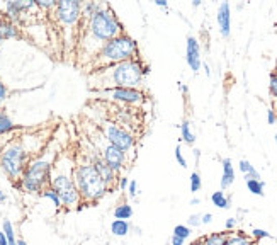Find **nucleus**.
<instances>
[{
  "label": "nucleus",
  "instance_id": "1",
  "mask_svg": "<svg viewBox=\"0 0 277 245\" xmlns=\"http://www.w3.org/2000/svg\"><path fill=\"white\" fill-rule=\"evenodd\" d=\"M80 22L83 27L80 31V50L87 63L96 57V53L107 41L114 39L116 36L124 32L123 24L107 4H102V7L92 17H82Z\"/></svg>",
  "mask_w": 277,
  "mask_h": 245
},
{
  "label": "nucleus",
  "instance_id": "2",
  "mask_svg": "<svg viewBox=\"0 0 277 245\" xmlns=\"http://www.w3.org/2000/svg\"><path fill=\"white\" fill-rule=\"evenodd\" d=\"M145 75H147V68H145L142 60L138 58L92 72L88 75V84H90V89L94 92L119 89V87L140 89V85H143Z\"/></svg>",
  "mask_w": 277,
  "mask_h": 245
},
{
  "label": "nucleus",
  "instance_id": "3",
  "mask_svg": "<svg viewBox=\"0 0 277 245\" xmlns=\"http://www.w3.org/2000/svg\"><path fill=\"white\" fill-rule=\"evenodd\" d=\"M138 58H140L138 43H136L129 34L123 32V34L116 36L114 39L107 41V43L99 50L96 57L88 62L87 72L92 73L96 70H101V68L111 67V65L129 62V60H138Z\"/></svg>",
  "mask_w": 277,
  "mask_h": 245
},
{
  "label": "nucleus",
  "instance_id": "4",
  "mask_svg": "<svg viewBox=\"0 0 277 245\" xmlns=\"http://www.w3.org/2000/svg\"><path fill=\"white\" fill-rule=\"evenodd\" d=\"M72 177L83 205H97L109 192V187L104 182V179L99 175L97 169L88 160L75 165L72 170Z\"/></svg>",
  "mask_w": 277,
  "mask_h": 245
},
{
  "label": "nucleus",
  "instance_id": "5",
  "mask_svg": "<svg viewBox=\"0 0 277 245\" xmlns=\"http://www.w3.org/2000/svg\"><path fill=\"white\" fill-rule=\"evenodd\" d=\"M53 165L55 160L48 155L29 160L19 179V187L29 194H41L46 187H50Z\"/></svg>",
  "mask_w": 277,
  "mask_h": 245
},
{
  "label": "nucleus",
  "instance_id": "6",
  "mask_svg": "<svg viewBox=\"0 0 277 245\" xmlns=\"http://www.w3.org/2000/svg\"><path fill=\"white\" fill-rule=\"evenodd\" d=\"M29 160V152L24 146V143L12 141L0 154V167L11 181H17V179H21Z\"/></svg>",
  "mask_w": 277,
  "mask_h": 245
},
{
  "label": "nucleus",
  "instance_id": "7",
  "mask_svg": "<svg viewBox=\"0 0 277 245\" xmlns=\"http://www.w3.org/2000/svg\"><path fill=\"white\" fill-rule=\"evenodd\" d=\"M72 170H70V172H63V170H60L56 165H53V170H51V181H50V187L55 189L60 198V201H62V206L67 208V210H73V208L80 206V203H82L80 194H78L77 186H75V182H73Z\"/></svg>",
  "mask_w": 277,
  "mask_h": 245
},
{
  "label": "nucleus",
  "instance_id": "8",
  "mask_svg": "<svg viewBox=\"0 0 277 245\" xmlns=\"http://www.w3.org/2000/svg\"><path fill=\"white\" fill-rule=\"evenodd\" d=\"M96 145H97V154L101 155V159L104 160L116 174L123 172L126 167V162H128V154H124L123 150H119L117 146L107 141L106 136L102 135L101 131H99Z\"/></svg>",
  "mask_w": 277,
  "mask_h": 245
},
{
  "label": "nucleus",
  "instance_id": "9",
  "mask_svg": "<svg viewBox=\"0 0 277 245\" xmlns=\"http://www.w3.org/2000/svg\"><path fill=\"white\" fill-rule=\"evenodd\" d=\"M99 131L106 136V140L117 146L119 150H123L124 154H128L129 150L134 149V136L131 135L128 129L111 121H101L99 124Z\"/></svg>",
  "mask_w": 277,
  "mask_h": 245
},
{
  "label": "nucleus",
  "instance_id": "10",
  "mask_svg": "<svg viewBox=\"0 0 277 245\" xmlns=\"http://www.w3.org/2000/svg\"><path fill=\"white\" fill-rule=\"evenodd\" d=\"M99 99H107L112 103H123V104H131L138 106L143 104L147 101V95L142 89H131V87H119V89H107L96 92Z\"/></svg>",
  "mask_w": 277,
  "mask_h": 245
},
{
  "label": "nucleus",
  "instance_id": "11",
  "mask_svg": "<svg viewBox=\"0 0 277 245\" xmlns=\"http://www.w3.org/2000/svg\"><path fill=\"white\" fill-rule=\"evenodd\" d=\"M55 16L63 26H75L82 19V2L77 0H60L56 2Z\"/></svg>",
  "mask_w": 277,
  "mask_h": 245
},
{
  "label": "nucleus",
  "instance_id": "12",
  "mask_svg": "<svg viewBox=\"0 0 277 245\" xmlns=\"http://www.w3.org/2000/svg\"><path fill=\"white\" fill-rule=\"evenodd\" d=\"M88 162H90L94 167L97 169L99 175H101V177L104 179V182L107 184V187H109V192H111L112 189H114L116 184H117V174L109 167V165L106 164L104 160L101 159V155L97 154V150L94 152L92 155H88Z\"/></svg>",
  "mask_w": 277,
  "mask_h": 245
},
{
  "label": "nucleus",
  "instance_id": "13",
  "mask_svg": "<svg viewBox=\"0 0 277 245\" xmlns=\"http://www.w3.org/2000/svg\"><path fill=\"white\" fill-rule=\"evenodd\" d=\"M186 62L194 73L203 68V58H201V44L194 36H187L186 43Z\"/></svg>",
  "mask_w": 277,
  "mask_h": 245
},
{
  "label": "nucleus",
  "instance_id": "14",
  "mask_svg": "<svg viewBox=\"0 0 277 245\" xmlns=\"http://www.w3.org/2000/svg\"><path fill=\"white\" fill-rule=\"evenodd\" d=\"M218 26H219V32H221L223 38H229L232 34V7H229L228 2H221L218 7Z\"/></svg>",
  "mask_w": 277,
  "mask_h": 245
},
{
  "label": "nucleus",
  "instance_id": "15",
  "mask_svg": "<svg viewBox=\"0 0 277 245\" xmlns=\"http://www.w3.org/2000/svg\"><path fill=\"white\" fill-rule=\"evenodd\" d=\"M36 7V2L34 0H31V2H7L6 4V12H7V17L9 21H16L19 19V16H22L26 11H29V9Z\"/></svg>",
  "mask_w": 277,
  "mask_h": 245
},
{
  "label": "nucleus",
  "instance_id": "16",
  "mask_svg": "<svg viewBox=\"0 0 277 245\" xmlns=\"http://www.w3.org/2000/svg\"><path fill=\"white\" fill-rule=\"evenodd\" d=\"M223 165V175H221V191L232 187L235 182V167L232 164V159H223L221 160Z\"/></svg>",
  "mask_w": 277,
  "mask_h": 245
},
{
  "label": "nucleus",
  "instance_id": "17",
  "mask_svg": "<svg viewBox=\"0 0 277 245\" xmlns=\"http://www.w3.org/2000/svg\"><path fill=\"white\" fill-rule=\"evenodd\" d=\"M133 215H134V210H133V206H131L128 201L119 203V205L114 208V218L116 220L128 221V220L133 218Z\"/></svg>",
  "mask_w": 277,
  "mask_h": 245
},
{
  "label": "nucleus",
  "instance_id": "18",
  "mask_svg": "<svg viewBox=\"0 0 277 245\" xmlns=\"http://www.w3.org/2000/svg\"><path fill=\"white\" fill-rule=\"evenodd\" d=\"M211 203H213V206L219 208V210H228V208H232V198L226 196L221 189L211 194Z\"/></svg>",
  "mask_w": 277,
  "mask_h": 245
},
{
  "label": "nucleus",
  "instance_id": "19",
  "mask_svg": "<svg viewBox=\"0 0 277 245\" xmlns=\"http://www.w3.org/2000/svg\"><path fill=\"white\" fill-rule=\"evenodd\" d=\"M0 34H2V39H14L19 36V29L12 21L2 19L0 21Z\"/></svg>",
  "mask_w": 277,
  "mask_h": 245
},
{
  "label": "nucleus",
  "instance_id": "20",
  "mask_svg": "<svg viewBox=\"0 0 277 245\" xmlns=\"http://www.w3.org/2000/svg\"><path fill=\"white\" fill-rule=\"evenodd\" d=\"M131 223L129 221H124V220H112L111 223V233L114 237H126L129 232H131Z\"/></svg>",
  "mask_w": 277,
  "mask_h": 245
},
{
  "label": "nucleus",
  "instance_id": "21",
  "mask_svg": "<svg viewBox=\"0 0 277 245\" xmlns=\"http://www.w3.org/2000/svg\"><path fill=\"white\" fill-rule=\"evenodd\" d=\"M255 242L252 240V237H248L243 232H237L233 235H226V242L224 245H253Z\"/></svg>",
  "mask_w": 277,
  "mask_h": 245
},
{
  "label": "nucleus",
  "instance_id": "22",
  "mask_svg": "<svg viewBox=\"0 0 277 245\" xmlns=\"http://www.w3.org/2000/svg\"><path fill=\"white\" fill-rule=\"evenodd\" d=\"M238 167H240V172H242L243 175H245V181H247V179H257V181H260L259 170L253 167V165H252L248 160L242 159V160H240V164H238Z\"/></svg>",
  "mask_w": 277,
  "mask_h": 245
},
{
  "label": "nucleus",
  "instance_id": "23",
  "mask_svg": "<svg viewBox=\"0 0 277 245\" xmlns=\"http://www.w3.org/2000/svg\"><path fill=\"white\" fill-rule=\"evenodd\" d=\"M224 242H226V233H221V232L208 233L201 238V243L203 245H224Z\"/></svg>",
  "mask_w": 277,
  "mask_h": 245
},
{
  "label": "nucleus",
  "instance_id": "24",
  "mask_svg": "<svg viewBox=\"0 0 277 245\" xmlns=\"http://www.w3.org/2000/svg\"><path fill=\"white\" fill-rule=\"evenodd\" d=\"M180 136H182V141L187 143V145H194L196 143V135L192 133L191 123L187 121V119L180 124Z\"/></svg>",
  "mask_w": 277,
  "mask_h": 245
},
{
  "label": "nucleus",
  "instance_id": "25",
  "mask_svg": "<svg viewBox=\"0 0 277 245\" xmlns=\"http://www.w3.org/2000/svg\"><path fill=\"white\" fill-rule=\"evenodd\" d=\"M2 232L6 235L9 245H17V238H16V230H14V225L11 220H4L2 221Z\"/></svg>",
  "mask_w": 277,
  "mask_h": 245
},
{
  "label": "nucleus",
  "instance_id": "26",
  "mask_svg": "<svg viewBox=\"0 0 277 245\" xmlns=\"http://www.w3.org/2000/svg\"><path fill=\"white\" fill-rule=\"evenodd\" d=\"M247 189L250 191L253 196H264V189H265V182L257 181V179H247Z\"/></svg>",
  "mask_w": 277,
  "mask_h": 245
},
{
  "label": "nucleus",
  "instance_id": "27",
  "mask_svg": "<svg viewBox=\"0 0 277 245\" xmlns=\"http://www.w3.org/2000/svg\"><path fill=\"white\" fill-rule=\"evenodd\" d=\"M17 129V126L14 124V121L9 118V114L0 113V135H7V133Z\"/></svg>",
  "mask_w": 277,
  "mask_h": 245
},
{
  "label": "nucleus",
  "instance_id": "28",
  "mask_svg": "<svg viewBox=\"0 0 277 245\" xmlns=\"http://www.w3.org/2000/svg\"><path fill=\"white\" fill-rule=\"evenodd\" d=\"M41 196L46 198V200H50L51 203H53V206L56 208V210H60V208H63V206H62V201H60V198H58V194H56L55 189L46 187L44 191L41 192Z\"/></svg>",
  "mask_w": 277,
  "mask_h": 245
},
{
  "label": "nucleus",
  "instance_id": "29",
  "mask_svg": "<svg viewBox=\"0 0 277 245\" xmlns=\"http://www.w3.org/2000/svg\"><path fill=\"white\" fill-rule=\"evenodd\" d=\"M191 233H192V228H189L187 225H175V226H173V232H172L173 237H179L182 240L189 238Z\"/></svg>",
  "mask_w": 277,
  "mask_h": 245
},
{
  "label": "nucleus",
  "instance_id": "30",
  "mask_svg": "<svg viewBox=\"0 0 277 245\" xmlns=\"http://www.w3.org/2000/svg\"><path fill=\"white\" fill-rule=\"evenodd\" d=\"M203 187V179H201L199 172H192L191 174V191L192 192H199Z\"/></svg>",
  "mask_w": 277,
  "mask_h": 245
},
{
  "label": "nucleus",
  "instance_id": "31",
  "mask_svg": "<svg viewBox=\"0 0 277 245\" xmlns=\"http://www.w3.org/2000/svg\"><path fill=\"white\" fill-rule=\"evenodd\" d=\"M264 238H270V233L267 230H262V228H253L252 230V240L253 242H259V240H264Z\"/></svg>",
  "mask_w": 277,
  "mask_h": 245
},
{
  "label": "nucleus",
  "instance_id": "32",
  "mask_svg": "<svg viewBox=\"0 0 277 245\" xmlns=\"http://www.w3.org/2000/svg\"><path fill=\"white\" fill-rule=\"evenodd\" d=\"M269 92H270V95L274 97V99H277V75H275V73H272V75H270Z\"/></svg>",
  "mask_w": 277,
  "mask_h": 245
},
{
  "label": "nucleus",
  "instance_id": "33",
  "mask_svg": "<svg viewBox=\"0 0 277 245\" xmlns=\"http://www.w3.org/2000/svg\"><path fill=\"white\" fill-rule=\"evenodd\" d=\"M175 160L179 162V165H180L182 169H186V167H187V160H186V157L182 155L180 145H177V149H175Z\"/></svg>",
  "mask_w": 277,
  "mask_h": 245
},
{
  "label": "nucleus",
  "instance_id": "34",
  "mask_svg": "<svg viewBox=\"0 0 277 245\" xmlns=\"http://www.w3.org/2000/svg\"><path fill=\"white\" fill-rule=\"evenodd\" d=\"M201 225H203L201 223V215H197V213L191 215L189 220H187V226H189V228H196V226H201Z\"/></svg>",
  "mask_w": 277,
  "mask_h": 245
},
{
  "label": "nucleus",
  "instance_id": "35",
  "mask_svg": "<svg viewBox=\"0 0 277 245\" xmlns=\"http://www.w3.org/2000/svg\"><path fill=\"white\" fill-rule=\"evenodd\" d=\"M128 196L131 200H134L136 196H138V182L134 181V179H131L129 181V186H128Z\"/></svg>",
  "mask_w": 277,
  "mask_h": 245
},
{
  "label": "nucleus",
  "instance_id": "36",
  "mask_svg": "<svg viewBox=\"0 0 277 245\" xmlns=\"http://www.w3.org/2000/svg\"><path fill=\"white\" fill-rule=\"evenodd\" d=\"M34 2H36V7H41V9H55L56 7L55 0H34Z\"/></svg>",
  "mask_w": 277,
  "mask_h": 245
},
{
  "label": "nucleus",
  "instance_id": "37",
  "mask_svg": "<svg viewBox=\"0 0 277 245\" xmlns=\"http://www.w3.org/2000/svg\"><path fill=\"white\" fill-rule=\"evenodd\" d=\"M128 186H129V179L126 177V175H121V177H117L116 187L119 189V191H124V189H128Z\"/></svg>",
  "mask_w": 277,
  "mask_h": 245
},
{
  "label": "nucleus",
  "instance_id": "38",
  "mask_svg": "<svg viewBox=\"0 0 277 245\" xmlns=\"http://www.w3.org/2000/svg\"><path fill=\"white\" fill-rule=\"evenodd\" d=\"M267 123H269V124H275L277 123V113H275L274 109L267 111Z\"/></svg>",
  "mask_w": 277,
  "mask_h": 245
},
{
  "label": "nucleus",
  "instance_id": "39",
  "mask_svg": "<svg viewBox=\"0 0 277 245\" xmlns=\"http://www.w3.org/2000/svg\"><path fill=\"white\" fill-rule=\"evenodd\" d=\"M237 223H238V220L237 218H228L226 221H224V228L228 230H235V226H237Z\"/></svg>",
  "mask_w": 277,
  "mask_h": 245
},
{
  "label": "nucleus",
  "instance_id": "40",
  "mask_svg": "<svg viewBox=\"0 0 277 245\" xmlns=\"http://www.w3.org/2000/svg\"><path fill=\"white\" fill-rule=\"evenodd\" d=\"M211 221H213V215H211V213L201 215V223H203V225H209Z\"/></svg>",
  "mask_w": 277,
  "mask_h": 245
},
{
  "label": "nucleus",
  "instance_id": "41",
  "mask_svg": "<svg viewBox=\"0 0 277 245\" xmlns=\"http://www.w3.org/2000/svg\"><path fill=\"white\" fill-rule=\"evenodd\" d=\"M6 97H7V87L4 85L2 80H0V103H2V101H6Z\"/></svg>",
  "mask_w": 277,
  "mask_h": 245
},
{
  "label": "nucleus",
  "instance_id": "42",
  "mask_svg": "<svg viewBox=\"0 0 277 245\" xmlns=\"http://www.w3.org/2000/svg\"><path fill=\"white\" fill-rule=\"evenodd\" d=\"M170 243H172V245H186V240H182V238H179V237H173V235H172Z\"/></svg>",
  "mask_w": 277,
  "mask_h": 245
},
{
  "label": "nucleus",
  "instance_id": "43",
  "mask_svg": "<svg viewBox=\"0 0 277 245\" xmlns=\"http://www.w3.org/2000/svg\"><path fill=\"white\" fill-rule=\"evenodd\" d=\"M155 6L167 9V7H168V4H167V0H155Z\"/></svg>",
  "mask_w": 277,
  "mask_h": 245
},
{
  "label": "nucleus",
  "instance_id": "44",
  "mask_svg": "<svg viewBox=\"0 0 277 245\" xmlns=\"http://www.w3.org/2000/svg\"><path fill=\"white\" fill-rule=\"evenodd\" d=\"M0 245H9L6 235H4V232H0Z\"/></svg>",
  "mask_w": 277,
  "mask_h": 245
},
{
  "label": "nucleus",
  "instance_id": "45",
  "mask_svg": "<svg viewBox=\"0 0 277 245\" xmlns=\"http://www.w3.org/2000/svg\"><path fill=\"white\" fill-rule=\"evenodd\" d=\"M203 67H204V72H206V75H211V70H209V65L208 63H203Z\"/></svg>",
  "mask_w": 277,
  "mask_h": 245
},
{
  "label": "nucleus",
  "instance_id": "46",
  "mask_svg": "<svg viewBox=\"0 0 277 245\" xmlns=\"http://www.w3.org/2000/svg\"><path fill=\"white\" fill-rule=\"evenodd\" d=\"M199 203H201V200H199V198H192V200H191V205H192V206L199 205Z\"/></svg>",
  "mask_w": 277,
  "mask_h": 245
},
{
  "label": "nucleus",
  "instance_id": "47",
  "mask_svg": "<svg viewBox=\"0 0 277 245\" xmlns=\"http://www.w3.org/2000/svg\"><path fill=\"white\" fill-rule=\"evenodd\" d=\"M179 89H180L182 92H184V94H186V92H187V87H186L184 84H182V82H179Z\"/></svg>",
  "mask_w": 277,
  "mask_h": 245
},
{
  "label": "nucleus",
  "instance_id": "48",
  "mask_svg": "<svg viewBox=\"0 0 277 245\" xmlns=\"http://www.w3.org/2000/svg\"><path fill=\"white\" fill-rule=\"evenodd\" d=\"M17 245H29V243H27L24 238H19V240H17Z\"/></svg>",
  "mask_w": 277,
  "mask_h": 245
},
{
  "label": "nucleus",
  "instance_id": "49",
  "mask_svg": "<svg viewBox=\"0 0 277 245\" xmlns=\"http://www.w3.org/2000/svg\"><path fill=\"white\" fill-rule=\"evenodd\" d=\"M194 157H196V160H199V157H201V152L197 150V149L194 150Z\"/></svg>",
  "mask_w": 277,
  "mask_h": 245
},
{
  "label": "nucleus",
  "instance_id": "50",
  "mask_svg": "<svg viewBox=\"0 0 277 245\" xmlns=\"http://www.w3.org/2000/svg\"><path fill=\"white\" fill-rule=\"evenodd\" d=\"M192 6H194V7H199V6H201V0H192Z\"/></svg>",
  "mask_w": 277,
  "mask_h": 245
},
{
  "label": "nucleus",
  "instance_id": "51",
  "mask_svg": "<svg viewBox=\"0 0 277 245\" xmlns=\"http://www.w3.org/2000/svg\"><path fill=\"white\" fill-rule=\"evenodd\" d=\"M6 200H7V196H6V194H4L2 191H0V201L4 203V201H6Z\"/></svg>",
  "mask_w": 277,
  "mask_h": 245
},
{
  "label": "nucleus",
  "instance_id": "52",
  "mask_svg": "<svg viewBox=\"0 0 277 245\" xmlns=\"http://www.w3.org/2000/svg\"><path fill=\"white\" fill-rule=\"evenodd\" d=\"M189 245H203V243H201V238H197V240H194V242H191Z\"/></svg>",
  "mask_w": 277,
  "mask_h": 245
},
{
  "label": "nucleus",
  "instance_id": "53",
  "mask_svg": "<svg viewBox=\"0 0 277 245\" xmlns=\"http://www.w3.org/2000/svg\"><path fill=\"white\" fill-rule=\"evenodd\" d=\"M274 73L277 75V60H275V67H274Z\"/></svg>",
  "mask_w": 277,
  "mask_h": 245
},
{
  "label": "nucleus",
  "instance_id": "54",
  "mask_svg": "<svg viewBox=\"0 0 277 245\" xmlns=\"http://www.w3.org/2000/svg\"><path fill=\"white\" fill-rule=\"evenodd\" d=\"M0 43H2V34H0Z\"/></svg>",
  "mask_w": 277,
  "mask_h": 245
},
{
  "label": "nucleus",
  "instance_id": "55",
  "mask_svg": "<svg viewBox=\"0 0 277 245\" xmlns=\"http://www.w3.org/2000/svg\"><path fill=\"white\" fill-rule=\"evenodd\" d=\"M253 245H260V243H259V242H255V243H253Z\"/></svg>",
  "mask_w": 277,
  "mask_h": 245
},
{
  "label": "nucleus",
  "instance_id": "56",
  "mask_svg": "<svg viewBox=\"0 0 277 245\" xmlns=\"http://www.w3.org/2000/svg\"><path fill=\"white\" fill-rule=\"evenodd\" d=\"M275 145H277V136H275Z\"/></svg>",
  "mask_w": 277,
  "mask_h": 245
},
{
  "label": "nucleus",
  "instance_id": "57",
  "mask_svg": "<svg viewBox=\"0 0 277 245\" xmlns=\"http://www.w3.org/2000/svg\"><path fill=\"white\" fill-rule=\"evenodd\" d=\"M275 113H277V111H275Z\"/></svg>",
  "mask_w": 277,
  "mask_h": 245
}]
</instances>
